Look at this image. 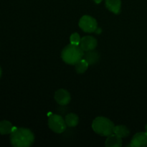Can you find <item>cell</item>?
I'll return each instance as SVG.
<instances>
[{"instance_id": "1", "label": "cell", "mask_w": 147, "mask_h": 147, "mask_svg": "<svg viewBox=\"0 0 147 147\" xmlns=\"http://www.w3.org/2000/svg\"><path fill=\"white\" fill-rule=\"evenodd\" d=\"M10 142L14 147H29L34 142V134L26 128H17L10 134Z\"/></svg>"}, {"instance_id": "2", "label": "cell", "mask_w": 147, "mask_h": 147, "mask_svg": "<svg viewBox=\"0 0 147 147\" xmlns=\"http://www.w3.org/2000/svg\"><path fill=\"white\" fill-rule=\"evenodd\" d=\"M84 51L79 45L70 44L66 46L61 53V57L63 61L69 65H75L83 59Z\"/></svg>"}, {"instance_id": "3", "label": "cell", "mask_w": 147, "mask_h": 147, "mask_svg": "<svg viewBox=\"0 0 147 147\" xmlns=\"http://www.w3.org/2000/svg\"><path fill=\"white\" fill-rule=\"evenodd\" d=\"M114 123L108 118L99 116L93 120L92 129L98 134L103 136H109L113 134Z\"/></svg>"}, {"instance_id": "4", "label": "cell", "mask_w": 147, "mask_h": 147, "mask_svg": "<svg viewBox=\"0 0 147 147\" xmlns=\"http://www.w3.org/2000/svg\"><path fill=\"white\" fill-rule=\"evenodd\" d=\"M49 128L57 134H61L65 131L67 125L65 121L61 116L52 114L48 119Z\"/></svg>"}, {"instance_id": "5", "label": "cell", "mask_w": 147, "mask_h": 147, "mask_svg": "<svg viewBox=\"0 0 147 147\" xmlns=\"http://www.w3.org/2000/svg\"><path fill=\"white\" fill-rule=\"evenodd\" d=\"M78 25L83 31L88 33L94 32L98 29V23L96 19L89 15H84L79 20Z\"/></svg>"}, {"instance_id": "6", "label": "cell", "mask_w": 147, "mask_h": 147, "mask_svg": "<svg viewBox=\"0 0 147 147\" xmlns=\"http://www.w3.org/2000/svg\"><path fill=\"white\" fill-rule=\"evenodd\" d=\"M98 42L95 37L92 36H85L81 38L79 46L84 52L90 51V50H95L97 47Z\"/></svg>"}, {"instance_id": "7", "label": "cell", "mask_w": 147, "mask_h": 147, "mask_svg": "<svg viewBox=\"0 0 147 147\" xmlns=\"http://www.w3.org/2000/svg\"><path fill=\"white\" fill-rule=\"evenodd\" d=\"M55 99L60 106H65L70 102V94L65 89H59L55 93Z\"/></svg>"}, {"instance_id": "8", "label": "cell", "mask_w": 147, "mask_h": 147, "mask_svg": "<svg viewBox=\"0 0 147 147\" xmlns=\"http://www.w3.org/2000/svg\"><path fill=\"white\" fill-rule=\"evenodd\" d=\"M130 146L134 147L147 146V134L146 132H139L133 136Z\"/></svg>"}, {"instance_id": "9", "label": "cell", "mask_w": 147, "mask_h": 147, "mask_svg": "<svg viewBox=\"0 0 147 147\" xmlns=\"http://www.w3.org/2000/svg\"><path fill=\"white\" fill-rule=\"evenodd\" d=\"M106 147H121L122 146V138L115 134L107 136L105 143Z\"/></svg>"}, {"instance_id": "10", "label": "cell", "mask_w": 147, "mask_h": 147, "mask_svg": "<svg viewBox=\"0 0 147 147\" xmlns=\"http://www.w3.org/2000/svg\"><path fill=\"white\" fill-rule=\"evenodd\" d=\"M83 58L86 60V61L88 63V65H94L99 61L100 59V55L96 50H90V51L86 52L83 55Z\"/></svg>"}, {"instance_id": "11", "label": "cell", "mask_w": 147, "mask_h": 147, "mask_svg": "<svg viewBox=\"0 0 147 147\" xmlns=\"http://www.w3.org/2000/svg\"><path fill=\"white\" fill-rule=\"evenodd\" d=\"M106 7L109 11L114 14H119L121 8V0H106Z\"/></svg>"}, {"instance_id": "12", "label": "cell", "mask_w": 147, "mask_h": 147, "mask_svg": "<svg viewBox=\"0 0 147 147\" xmlns=\"http://www.w3.org/2000/svg\"><path fill=\"white\" fill-rule=\"evenodd\" d=\"M14 128L12 123L8 121H0V134L7 135L12 132Z\"/></svg>"}, {"instance_id": "13", "label": "cell", "mask_w": 147, "mask_h": 147, "mask_svg": "<svg viewBox=\"0 0 147 147\" xmlns=\"http://www.w3.org/2000/svg\"><path fill=\"white\" fill-rule=\"evenodd\" d=\"M113 134H116L121 138H125L129 136V129L126 127V126L123 125H119V126H116L113 129Z\"/></svg>"}, {"instance_id": "14", "label": "cell", "mask_w": 147, "mask_h": 147, "mask_svg": "<svg viewBox=\"0 0 147 147\" xmlns=\"http://www.w3.org/2000/svg\"><path fill=\"white\" fill-rule=\"evenodd\" d=\"M65 121L67 126H69V127H75V126H76L78 124L79 118L78 116L76 114H75V113H68V114L65 116Z\"/></svg>"}, {"instance_id": "15", "label": "cell", "mask_w": 147, "mask_h": 147, "mask_svg": "<svg viewBox=\"0 0 147 147\" xmlns=\"http://www.w3.org/2000/svg\"><path fill=\"white\" fill-rule=\"evenodd\" d=\"M88 63L84 59H81L79 60L78 63L75 64V69H76V72L79 74H83L87 70L88 67Z\"/></svg>"}, {"instance_id": "16", "label": "cell", "mask_w": 147, "mask_h": 147, "mask_svg": "<svg viewBox=\"0 0 147 147\" xmlns=\"http://www.w3.org/2000/svg\"><path fill=\"white\" fill-rule=\"evenodd\" d=\"M80 40H81V38H80L79 34H78V33H76V32L73 33V34H71V36H70V44L79 45Z\"/></svg>"}, {"instance_id": "17", "label": "cell", "mask_w": 147, "mask_h": 147, "mask_svg": "<svg viewBox=\"0 0 147 147\" xmlns=\"http://www.w3.org/2000/svg\"><path fill=\"white\" fill-rule=\"evenodd\" d=\"M93 1H94L96 3V4H99V3L101 2V1H103V0H93Z\"/></svg>"}, {"instance_id": "18", "label": "cell", "mask_w": 147, "mask_h": 147, "mask_svg": "<svg viewBox=\"0 0 147 147\" xmlns=\"http://www.w3.org/2000/svg\"><path fill=\"white\" fill-rule=\"evenodd\" d=\"M145 131H146V134H147V124L146 125V126H145Z\"/></svg>"}, {"instance_id": "19", "label": "cell", "mask_w": 147, "mask_h": 147, "mask_svg": "<svg viewBox=\"0 0 147 147\" xmlns=\"http://www.w3.org/2000/svg\"><path fill=\"white\" fill-rule=\"evenodd\" d=\"M1 73H2V72H1V67H0V78H1Z\"/></svg>"}]
</instances>
